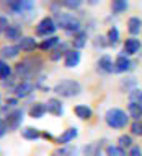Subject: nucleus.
I'll return each mask as SVG.
<instances>
[{"instance_id": "nucleus-21", "label": "nucleus", "mask_w": 142, "mask_h": 156, "mask_svg": "<svg viewBox=\"0 0 142 156\" xmlns=\"http://www.w3.org/2000/svg\"><path fill=\"white\" fill-rule=\"evenodd\" d=\"M103 148V141H93V143L87 145L83 148V154L85 156H100Z\"/></svg>"}, {"instance_id": "nucleus-23", "label": "nucleus", "mask_w": 142, "mask_h": 156, "mask_svg": "<svg viewBox=\"0 0 142 156\" xmlns=\"http://www.w3.org/2000/svg\"><path fill=\"white\" fill-rule=\"evenodd\" d=\"M87 44V33L85 31H78L77 34H73V39H72V46L75 51H78V49L85 47Z\"/></svg>"}, {"instance_id": "nucleus-14", "label": "nucleus", "mask_w": 142, "mask_h": 156, "mask_svg": "<svg viewBox=\"0 0 142 156\" xmlns=\"http://www.w3.org/2000/svg\"><path fill=\"white\" fill-rule=\"evenodd\" d=\"M21 52L18 44H8V46H3L0 49V54H2L3 58H15L18 57V54Z\"/></svg>"}, {"instance_id": "nucleus-9", "label": "nucleus", "mask_w": 142, "mask_h": 156, "mask_svg": "<svg viewBox=\"0 0 142 156\" xmlns=\"http://www.w3.org/2000/svg\"><path fill=\"white\" fill-rule=\"evenodd\" d=\"M33 90H34V85H33V83L28 81V80H24V81L18 83V85L13 88V93H15V98H17V99H20V98L29 96Z\"/></svg>"}, {"instance_id": "nucleus-5", "label": "nucleus", "mask_w": 142, "mask_h": 156, "mask_svg": "<svg viewBox=\"0 0 142 156\" xmlns=\"http://www.w3.org/2000/svg\"><path fill=\"white\" fill-rule=\"evenodd\" d=\"M56 29H57V24L54 21V18H51V16H44L41 21L36 24V34L38 36L47 37V36H51V34L56 33Z\"/></svg>"}, {"instance_id": "nucleus-25", "label": "nucleus", "mask_w": 142, "mask_h": 156, "mask_svg": "<svg viewBox=\"0 0 142 156\" xmlns=\"http://www.w3.org/2000/svg\"><path fill=\"white\" fill-rule=\"evenodd\" d=\"M5 36H7V39H21L23 36H21V28L18 26V24H10V26L5 29Z\"/></svg>"}, {"instance_id": "nucleus-39", "label": "nucleus", "mask_w": 142, "mask_h": 156, "mask_svg": "<svg viewBox=\"0 0 142 156\" xmlns=\"http://www.w3.org/2000/svg\"><path fill=\"white\" fill-rule=\"evenodd\" d=\"M10 26V24H8V20L7 18H5V16H0V33H5V29H7Z\"/></svg>"}, {"instance_id": "nucleus-20", "label": "nucleus", "mask_w": 142, "mask_h": 156, "mask_svg": "<svg viewBox=\"0 0 142 156\" xmlns=\"http://www.w3.org/2000/svg\"><path fill=\"white\" fill-rule=\"evenodd\" d=\"M29 117H33V119H41V117L46 114V104L44 102H34V104L29 107Z\"/></svg>"}, {"instance_id": "nucleus-31", "label": "nucleus", "mask_w": 142, "mask_h": 156, "mask_svg": "<svg viewBox=\"0 0 142 156\" xmlns=\"http://www.w3.org/2000/svg\"><path fill=\"white\" fill-rule=\"evenodd\" d=\"M129 102L131 104H137V106H142V90L136 88L129 93Z\"/></svg>"}, {"instance_id": "nucleus-28", "label": "nucleus", "mask_w": 142, "mask_h": 156, "mask_svg": "<svg viewBox=\"0 0 142 156\" xmlns=\"http://www.w3.org/2000/svg\"><path fill=\"white\" fill-rule=\"evenodd\" d=\"M106 156H126V151L119 145H108L106 146Z\"/></svg>"}, {"instance_id": "nucleus-36", "label": "nucleus", "mask_w": 142, "mask_h": 156, "mask_svg": "<svg viewBox=\"0 0 142 156\" xmlns=\"http://www.w3.org/2000/svg\"><path fill=\"white\" fill-rule=\"evenodd\" d=\"M136 85V80H134V78H129V80H122L121 81V88H122V90H124V88H126V91H132L131 90V86H134Z\"/></svg>"}, {"instance_id": "nucleus-13", "label": "nucleus", "mask_w": 142, "mask_h": 156, "mask_svg": "<svg viewBox=\"0 0 142 156\" xmlns=\"http://www.w3.org/2000/svg\"><path fill=\"white\" fill-rule=\"evenodd\" d=\"M96 65H98V70L103 72V73H111V72H114V63H113V60H111L110 55H101L100 58H98Z\"/></svg>"}, {"instance_id": "nucleus-41", "label": "nucleus", "mask_w": 142, "mask_h": 156, "mask_svg": "<svg viewBox=\"0 0 142 156\" xmlns=\"http://www.w3.org/2000/svg\"><path fill=\"white\" fill-rule=\"evenodd\" d=\"M43 136H44L46 140H52V135H51V133H47V132H44V133H43Z\"/></svg>"}, {"instance_id": "nucleus-11", "label": "nucleus", "mask_w": 142, "mask_h": 156, "mask_svg": "<svg viewBox=\"0 0 142 156\" xmlns=\"http://www.w3.org/2000/svg\"><path fill=\"white\" fill-rule=\"evenodd\" d=\"M46 111L49 114L56 115V117H61L64 114V107H62V102L61 99H57V98H51V99H47L46 102Z\"/></svg>"}, {"instance_id": "nucleus-26", "label": "nucleus", "mask_w": 142, "mask_h": 156, "mask_svg": "<svg viewBox=\"0 0 142 156\" xmlns=\"http://www.w3.org/2000/svg\"><path fill=\"white\" fill-rule=\"evenodd\" d=\"M21 135H23V138H26V140H38L39 136H43L41 132L38 129H34V127H26V129H23Z\"/></svg>"}, {"instance_id": "nucleus-12", "label": "nucleus", "mask_w": 142, "mask_h": 156, "mask_svg": "<svg viewBox=\"0 0 142 156\" xmlns=\"http://www.w3.org/2000/svg\"><path fill=\"white\" fill-rule=\"evenodd\" d=\"M78 135V130L75 129V127H70V129H67V130H64V133L61 135V136H57L56 138V141L61 146H65L67 143H70V141L75 138V136Z\"/></svg>"}, {"instance_id": "nucleus-4", "label": "nucleus", "mask_w": 142, "mask_h": 156, "mask_svg": "<svg viewBox=\"0 0 142 156\" xmlns=\"http://www.w3.org/2000/svg\"><path fill=\"white\" fill-rule=\"evenodd\" d=\"M56 24H57V28H61L64 29V31H67V33H78V31H82V24L80 21H78V18H75L73 15L70 13H61V12H57L56 13Z\"/></svg>"}, {"instance_id": "nucleus-33", "label": "nucleus", "mask_w": 142, "mask_h": 156, "mask_svg": "<svg viewBox=\"0 0 142 156\" xmlns=\"http://www.w3.org/2000/svg\"><path fill=\"white\" fill-rule=\"evenodd\" d=\"M118 143H119V146L122 150L124 148H132V138H131V135H121L119 138H118Z\"/></svg>"}, {"instance_id": "nucleus-27", "label": "nucleus", "mask_w": 142, "mask_h": 156, "mask_svg": "<svg viewBox=\"0 0 142 156\" xmlns=\"http://www.w3.org/2000/svg\"><path fill=\"white\" fill-rule=\"evenodd\" d=\"M127 114L129 117H132L134 120H142V106H137V104H131L127 106Z\"/></svg>"}, {"instance_id": "nucleus-15", "label": "nucleus", "mask_w": 142, "mask_h": 156, "mask_svg": "<svg viewBox=\"0 0 142 156\" xmlns=\"http://www.w3.org/2000/svg\"><path fill=\"white\" fill-rule=\"evenodd\" d=\"M70 51L72 49H69V42H61L51 54H49V57H51V60H59L61 57H65Z\"/></svg>"}, {"instance_id": "nucleus-18", "label": "nucleus", "mask_w": 142, "mask_h": 156, "mask_svg": "<svg viewBox=\"0 0 142 156\" xmlns=\"http://www.w3.org/2000/svg\"><path fill=\"white\" fill-rule=\"evenodd\" d=\"M78 62H80V52L75 51V49H72V51L65 55V58H64V65H65L67 68L77 67Z\"/></svg>"}, {"instance_id": "nucleus-29", "label": "nucleus", "mask_w": 142, "mask_h": 156, "mask_svg": "<svg viewBox=\"0 0 142 156\" xmlns=\"http://www.w3.org/2000/svg\"><path fill=\"white\" fill-rule=\"evenodd\" d=\"M127 7H129V3H127L126 0H114V2L111 3L113 13H122L127 10Z\"/></svg>"}, {"instance_id": "nucleus-40", "label": "nucleus", "mask_w": 142, "mask_h": 156, "mask_svg": "<svg viewBox=\"0 0 142 156\" xmlns=\"http://www.w3.org/2000/svg\"><path fill=\"white\" fill-rule=\"evenodd\" d=\"M17 102H18L17 98H8V99H7V104H8V106H12V107L17 106Z\"/></svg>"}, {"instance_id": "nucleus-6", "label": "nucleus", "mask_w": 142, "mask_h": 156, "mask_svg": "<svg viewBox=\"0 0 142 156\" xmlns=\"http://www.w3.org/2000/svg\"><path fill=\"white\" fill-rule=\"evenodd\" d=\"M8 130H17L23 122V109H13L12 112H8L5 117Z\"/></svg>"}, {"instance_id": "nucleus-22", "label": "nucleus", "mask_w": 142, "mask_h": 156, "mask_svg": "<svg viewBox=\"0 0 142 156\" xmlns=\"http://www.w3.org/2000/svg\"><path fill=\"white\" fill-rule=\"evenodd\" d=\"M59 41H61V37L51 36V37L44 39V41L39 44V49H41V51H54V49L59 46Z\"/></svg>"}, {"instance_id": "nucleus-37", "label": "nucleus", "mask_w": 142, "mask_h": 156, "mask_svg": "<svg viewBox=\"0 0 142 156\" xmlns=\"http://www.w3.org/2000/svg\"><path fill=\"white\" fill-rule=\"evenodd\" d=\"M7 130H8L7 122H5V119H2V117H0V138H2V136H5Z\"/></svg>"}, {"instance_id": "nucleus-35", "label": "nucleus", "mask_w": 142, "mask_h": 156, "mask_svg": "<svg viewBox=\"0 0 142 156\" xmlns=\"http://www.w3.org/2000/svg\"><path fill=\"white\" fill-rule=\"evenodd\" d=\"M82 5V0H64L62 2V7L65 8H70V10H75Z\"/></svg>"}, {"instance_id": "nucleus-24", "label": "nucleus", "mask_w": 142, "mask_h": 156, "mask_svg": "<svg viewBox=\"0 0 142 156\" xmlns=\"http://www.w3.org/2000/svg\"><path fill=\"white\" fill-rule=\"evenodd\" d=\"M51 156H75V148L70 145L65 146H57L56 150H52Z\"/></svg>"}, {"instance_id": "nucleus-16", "label": "nucleus", "mask_w": 142, "mask_h": 156, "mask_svg": "<svg viewBox=\"0 0 142 156\" xmlns=\"http://www.w3.org/2000/svg\"><path fill=\"white\" fill-rule=\"evenodd\" d=\"M18 46H20V49H21V51L31 52V51H34V49L38 47V42H36V39L31 37V36H23V37L18 41Z\"/></svg>"}, {"instance_id": "nucleus-10", "label": "nucleus", "mask_w": 142, "mask_h": 156, "mask_svg": "<svg viewBox=\"0 0 142 156\" xmlns=\"http://www.w3.org/2000/svg\"><path fill=\"white\" fill-rule=\"evenodd\" d=\"M142 47L140 39L137 37H127L124 41V46H122V51H124L126 55H134V54L139 52V49Z\"/></svg>"}, {"instance_id": "nucleus-8", "label": "nucleus", "mask_w": 142, "mask_h": 156, "mask_svg": "<svg viewBox=\"0 0 142 156\" xmlns=\"http://www.w3.org/2000/svg\"><path fill=\"white\" fill-rule=\"evenodd\" d=\"M7 7L13 13H24L34 8V2H31V0H15V2H8Z\"/></svg>"}, {"instance_id": "nucleus-17", "label": "nucleus", "mask_w": 142, "mask_h": 156, "mask_svg": "<svg viewBox=\"0 0 142 156\" xmlns=\"http://www.w3.org/2000/svg\"><path fill=\"white\" fill-rule=\"evenodd\" d=\"M127 31H129V34H132V36L139 34L142 31V20L139 16H131L127 20Z\"/></svg>"}, {"instance_id": "nucleus-2", "label": "nucleus", "mask_w": 142, "mask_h": 156, "mask_svg": "<svg viewBox=\"0 0 142 156\" xmlns=\"http://www.w3.org/2000/svg\"><path fill=\"white\" fill-rule=\"evenodd\" d=\"M105 120L108 127H111V129H124L129 124V114H126L119 107H111V109L106 111Z\"/></svg>"}, {"instance_id": "nucleus-38", "label": "nucleus", "mask_w": 142, "mask_h": 156, "mask_svg": "<svg viewBox=\"0 0 142 156\" xmlns=\"http://www.w3.org/2000/svg\"><path fill=\"white\" fill-rule=\"evenodd\" d=\"M129 156H142V150H140V146H137V145L132 146L131 151H129Z\"/></svg>"}, {"instance_id": "nucleus-3", "label": "nucleus", "mask_w": 142, "mask_h": 156, "mask_svg": "<svg viewBox=\"0 0 142 156\" xmlns=\"http://www.w3.org/2000/svg\"><path fill=\"white\" fill-rule=\"evenodd\" d=\"M52 91L61 98H73L82 93V85L77 80H62V81L56 83Z\"/></svg>"}, {"instance_id": "nucleus-19", "label": "nucleus", "mask_w": 142, "mask_h": 156, "mask_svg": "<svg viewBox=\"0 0 142 156\" xmlns=\"http://www.w3.org/2000/svg\"><path fill=\"white\" fill-rule=\"evenodd\" d=\"M73 112H75V115L82 120H88V119H92V115H93V111L85 104H77L73 107Z\"/></svg>"}, {"instance_id": "nucleus-30", "label": "nucleus", "mask_w": 142, "mask_h": 156, "mask_svg": "<svg viewBox=\"0 0 142 156\" xmlns=\"http://www.w3.org/2000/svg\"><path fill=\"white\" fill-rule=\"evenodd\" d=\"M119 42V31H118L116 26H111L110 31H108V44L110 46H116Z\"/></svg>"}, {"instance_id": "nucleus-7", "label": "nucleus", "mask_w": 142, "mask_h": 156, "mask_svg": "<svg viewBox=\"0 0 142 156\" xmlns=\"http://www.w3.org/2000/svg\"><path fill=\"white\" fill-rule=\"evenodd\" d=\"M131 68H134V62L131 60L126 54H119L114 60V73H122V72H129Z\"/></svg>"}, {"instance_id": "nucleus-32", "label": "nucleus", "mask_w": 142, "mask_h": 156, "mask_svg": "<svg viewBox=\"0 0 142 156\" xmlns=\"http://www.w3.org/2000/svg\"><path fill=\"white\" fill-rule=\"evenodd\" d=\"M10 75H12V68H10V65L5 60H0V80H7V78H10Z\"/></svg>"}, {"instance_id": "nucleus-34", "label": "nucleus", "mask_w": 142, "mask_h": 156, "mask_svg": "<svg viewBox=\"0 0 142 156\" xmlns=\"http://www.w3.org/2000/svg\"><path fill=\"white\" fill-rule=\"evenodd\" d=\"M131 133L132 135H142V120H134L131 124Z\"/></svg>"}, {"instance_id": "nucleus-1", "label": "nucleus", "mask_w": 142, "mask_h": 156, "mask_svg": "<svg viewBox=\"0 0 142 156\" xmlns=\"http://www.w3.org/2000/svg\"><path fill=\"white\" fill-rule=\"evenodd\" d=\"M41 63L43 62L38 57H26L15 65V73L21 78H28L31 75H36L38 70L41 68Z\"/></svg>"}]
</instances>
